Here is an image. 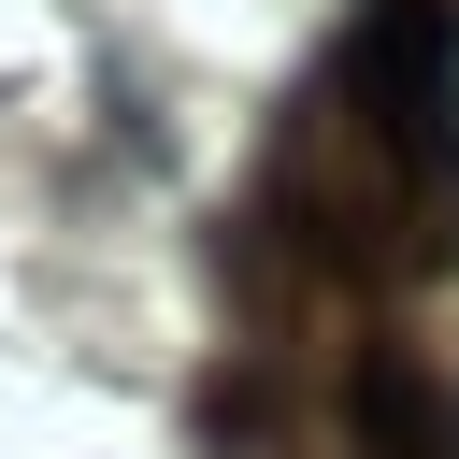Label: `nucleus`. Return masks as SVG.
Instances as JSON below:
<instances>
[{
  "instance_id": "nucleus-1",
  "label": "nucleus",
  "mask_w": 459,
  "mask_h": 459,
  "mask_svg": "<svg viewBox=\"0 0 459 459\" xmlns=\"http://www.w3.org/2000/svg\"><path fill=\"white\" fill-rule=\"evenodd\" d=\"M344 86L373 100L402 172H430V186L459 172V14L445 0H373V29L344 43Z\"/></svg>"
},
{
  "instance_id": "nucleus-2",
  "label": "nucleus",
  "mask_w": 459,
  "mask_h": 459,
  "mask_svg": "<svg viewBox=\"0 0 459 459\" xmlns=\"http://www.w3.org/2000/svg\"><path fill=\"white\" fill-rule=\"evenodd\" d=\"M359 459H459L445 445V402H430V373H402V359H359Z\"/></svg>"
}]
</instances>
